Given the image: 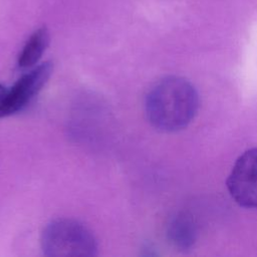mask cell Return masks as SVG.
<instances>
[{"label": "cell", "instance_id": "1", "mask_svg": "<svg viewBox=\"0 0 257 257\" xmlns=\"http://www.w3.org/2000/svg\"><path fill=\"white\" fill-rule=\"evenodd\" d=\"M199 108V95L193 84L180 76H167L149 90L146 114L151 124L162 132L185 128Z\"/></svg>", "mask_w": 257, "mask_h": 257}, {"label": "cell", "instance_id": "2", "mask_svg": "<svg viewBox=\"0 0 257 257\" xmlns=\"http://www.w3.org/2000/svg\"><path fill=\"white\" fill-rule=\"evenodd\" d=\"M40 244L48 257H91L97 255L98 250L92 232L70 218L51 220L41 233Z\"/></svg>", "mask_w": 257, "mask_h": 257}, {"label": "cell", "instance_id": "3", "mask_svg": "<svg viewBox=\"0 0 257 257\" xmlns=\"http://www.w3.org/2000/svg\"><path fill=\"white\" fill-rule=\"evenodd\" d=\"M52 70V63L45 61L33 66L11 87H7L3 98L0 100V118L22 110L45 85Z\"/></svg>", "mask_w": 257, "mask_h": 257}, {"label": "cell", "instance_id": "4", "mask_svg": "<svg viewBox=\"0 0 257 257\" xmlns=\"http://www.w3.org/2000/svg\"><path fill=\"white\" fill-rule=\"evenodd\" d=\"M226 185L237 204L257 209V148L244 152L236 160Z\"/></svg>", "mask_w": 257, "mask_h": 257}, {"label": "cell", "instance_id": "5", "mask_svg": "<svg viewBox=\"0 0 257 257\" xmlns=\"http://www.w3.org/2000/svg\"><path fill=\"white\" fill-rule=\"evenodd\" d=\"M49 32L46 27L36 29L25 42L19 57L18 66L22 69L32 68L42 57L49 44Z\"/></svg>", "mask_w": 257, "mask_h": 257}, {"label": "cell", "instance_id": "6", "mask_svg": "<svg viewBox=\"0 0 257 257\" xmlns=\"http://www.w3.org/2000/svg\"><path fill=\"white\" fill-rule=\"evenodd\" d=\"M170 242L180 250H187L196 240V227L193 220L186 214H178L170 221L167 229Z\"/></svg>", "mask_w": 257, "mask_h": 257}, {"label": "cell", "instance_id": "7", "mask_svg": "<svg viewBox=\"0 0 257 257\" xmlns=\"http://www.w3.org/2000/svg\"><path fill=\"white\" fill-rule=\"evenodd\" d=\"M6 90H7V87H6L5 85L0 84V100L3 98V96H4L5 92H6Z\"/></svg>", "mask_w": 257, "mask_h": 257}]
</instances>
